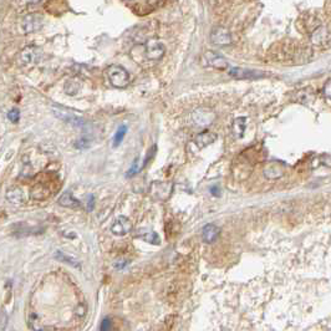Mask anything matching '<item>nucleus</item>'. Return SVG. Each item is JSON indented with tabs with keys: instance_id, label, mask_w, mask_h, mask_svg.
Masks as SVG:
<instances>
[{
	"instance_id": "obj_10",
	"label": "nucleus",
	"mask_w": 331,
	"mask_h": 331,
	"mask_svg": "<svg viewBox=\"0 0 331 331\" xmlns=\"http://www.w3.org/2000/svg\"><path fill=\"white\" fill-rule=\"evenodd\" d=\"M284 164L278 161L269 162L264 167V177L268 179H279L284 175Z\"/></svg>"
},
{
	"instance_id": "obj_26",
	"label": "nucleus",
	"mask_w": 331,
	"mask_h": 331,
	"mask_svg": "<svg viewBox=\"0 0 331 331\" xmlns=\"http://www.w3.org/2000/svg\"><path fill=\"white\" fill-rule=\"evenodd\" d=\"M324 94L328 99H331V80H329L324 86Z\"/></svg>"
},
{
	"instance_id": "obj_27",
	"label": "nucleus",
	"mask_w": 331,
	"mask_h": 331,
	"mask_svg": "<svg viewBox=\"0 0 331 331\" xmlns=\"http://www.w3.org/2000/svg\"><path fill=\"white\" fill-rule=\"evenodd\" d=\"M209 191L214 197H219V195H221V190H219V187H212Z\"/></svg>"
},
{
	"instance_id": "obj_18",
	"label": "nucleus",
	"mask_w": 331,
	"mask_h": 331,
	"mask_svg": "<svg viewBox=\"0 0 331 331\" xmlns=\"http://www.w3.org/2000/svg\"><path fill=\"white\" fill-rule=\"evenodd\" d=\"M6 199L13 204H23L25 201V195L21 188L12 187L6 192Z\"/></svg>"
},
{
	"instance_id": "obj_17",
	"label": "nucleus",
	"mask_w": 331,
	"mask_h": 331,
	"mask_svg": "<svg viewBox=\"0 0 331 331\" xmlns=\"http://www.w3.org/2000/svg\"><path fill=\"white\" fill-rule=\"evenodd\" d=\"M59 204L61 207H65V208H72V209H76V208H79V207L81 206V203H80V202L75 198L74 195H72V193L69 192V191L68 192H64L63 194L60 195Z\"/></svg>"
},
{
	"instance_id": "obj_20",
	"label": "nucleus",
	"mask_w": 331,
	"mask_h": 331,
	"mask_svg": "<svg viewBox=\"0 0 331 331\" xmlns=\"http://www.w3.org/2000/svg\"><path fill=\"white\" fill-rule=\"evenodd\" d=\"M55 257L59 259V261H65V263L70 264L71 266H75V268H80V263L79 261H76L72 257H69V255L64 254L63 252H56L55 253Z\"/></svg>"
},
{
	"instance_id": "obj_7",
	"label": "nucleus",
	"mask_w": 331,
	"mask_h": 331,
	"mask_svg": "<svg viewBox=\"0 0 331 331\" xmlns=\"http://www.w3.org/2000/svg\"><path fill=\"white\" fill-rule=\"evenodd\" d=\"M191 117H192V121L195 126L207 127L215 120V112L210 110V108L206 107L195 108L192 112V115H191Z\"/></svg>"
},
{
	"instance_id": "obj_15",
	"label": "nucleus",
	"mask_w": 331,
	"mask_h": 331,
	"mask_svg": "<svg viewBox=\"0 0 331 331\" xmlns=\"http://www.w3.org/2000/svg\"><path fill=\"white\" fill-rule=\"evenodd\" d=\"M217 135L213 132H210V131H204V132L199 133V135H197L194 139V142L195 144L198 146V148H206L207 146H209V144H212L213 142L217 141Z\"/></svg>"
},
{
	"instance_id": "obj_8",
	"label": "nucleus",
	"mask_w": 331,
	"mask_h": 331,
	"mask_svg": "<svg viewBox=\"0 0 331 331\" xmlns=\"http://www.w3.org/2000/svg\"><path fill=\"white\" fill-rule=\"evenodd\" d=\"M210 43L217 46H226L232 43V35L229 30L223 26H215L210 32Z\"/></svg>"
},
{
	"instance_id": "obj_4",
	"label": "nucleus",
	"mask_w": 331,
	"mask_h": 331,
	"mask_svg": "<svg viewBox=\"0 0 331 331\" xmlns=\"http://www.w3.org/2000/svg\"><path fill=\"white\" fill-rule=\"evenodd\" d=\"M173 183L172 182L155 181L151 183L148 188V194L156 201H167L172 195Z\"/></svg>"
},
{
	"instance_id": "obj_12",
	"label": "nucleus",
	"mask_w": 331,
	"mask_h": 331,
	"mask_svg": "<svg viewBox=\"0 0 331 331\" xmlns=\"http://www.w3.org/2000/svg\"><path fill=\"white\" fill-rule=\"evenodd\" d=\"M229 75L235 79H258V77L263 76L264 74L259 71L250 70V69L233 68L229 70Z\"/></svg>"
},
{
	"instance_id": "obj_23",
	"label": "nucleus",
	"mask_w": 331,
	"mask_h": 331,
	"mask_svg": "<svg viewBox=\"0 0 331 331\" xmlns=\"http://www.w3.org/2000/svg\"><path fill=\"white\" fill-rule=\"evenodd\" d=\"M139 157H137L135 161H133V163H132V166H131V168L128 170V172L126 173V175L127 177H133V175L136 174V173H139Z\"/></svg>"
},
{
	"instance_id": "obj_19",
	"label": "nucleus",
	"mask_w": 331,
	"mask_h": 331,
	"mask_svg": "<svg viewBox=\"0 0 331 331\" xmlns=\"http://www.w3.org/2000/svg\"><path fill=\"white\" fill-rule=\"evenodd\" d=\"M126 133H127V126L126 125H122L117 128L116 133H115V136L112 139V147H119L120 144L122 143V141H123V139H125Z\"/></svg>"
},
{
	"instance_id": "obj_21",
	"label": "nucleus",
	"mask_w": 331,
	"mask_h": 331,
	"mask_svg": "<svg viewBox=\"0 0 331 331\" xmlns=\"http://www.w3.org/2000/svg\"><path fill=\"white\" fill-rule=\"evenodd\" d=\"M80 90V84L79 82L74 81V80H70V81L66 82L65 85V92L69 95H75L76 92H79Z\"/></svg>"
},
{
	"instance_id": "obj_9",
	"label": "nucleus",
	"mask_w": 331,
	"mask_h": 331,
	"mask_svg": "<svg viewBox=\"0 0 331 331\" xmlns=\"http://www.w3.org/2000/svg\"><path fill=\"white\" fill-rule=\"evenodd\" d=\"M52 112H54V115L57 119L63 120L66 123H70V125L72 126H79V127L85 125V121H84L82 117H79L77 115H75L74 112L65 110V108L63 107H54L52 108Z\"/></svg>"
},
{
	"instance_id": "obj_3",
	"label": "nucleus",
	"mask_w": 331,
	"mask_h": 331,
	"mask_svg": "<svg viewBox=\"0 0 331 331\" xmlns=\"http://www.w3.org/2000/svg\"><path fill=\"white\" fill-rule=\"evenodd\" d=\"M164 52H166V46L162 43L161 40L157 37H152L148 39L146 43L142 46V54L146 60L150 61H156L163 57Z\"/></svg>"
},
{
	"instance_id": "obj_16",
	"label": "nucleus",
	"mask_w": 331,
	"mask_h": 331,
	"mask_svg": "<svg viewBox=\"0 0 331 331\" xmlns=\"http://www.w3.org/2000/svg\"><path fill=\"white\" fill-rule=\"evenodd\" d=\"M246 128V119L245 117H237L232 122V133L237 139H241L244 137Z\"/></svg>"
},
{
	"instance_id": "obj_24",
	"label": "nucleus",
	"mask_w": 331,
	"mask_h": 331,
	"mask_svg": "<svg viewBox=\"0 0 331 331\" xmlns=\"http://www.w3.org/2000/svg\"><path fill=\"white\" fill-rule=\"evenodd\" d=\"M101 331H110L112 329V323H111L110 319H104L101 323V326H100Z\"/></svg>"
},
{
	"instance_id": "obj_1",
	"label": "nucleus",
	"mask_w": 331,
	"mask_h": 331,
	"mask_svg": "<svg viewBox=\"0 0 331 331\" xmlns=\"http://www.w3.org/2000/svg\"><path fill=\"white\" fill-rule=\"evenodd\" d=\"M43 50L39 46L30 45L24 48L23 50L20 51L19 56H17V61L23 68L32 69L34 66H36L37 64L41 61L43 59Z\"/></svg>"
},
{
	"instance_id": "obj_22",
	"label": "nucleus",
	"mask_w": 331,
	"mask_h": 331,
	"mask_svg": "<svg viewBox=\"0 0 331 331\" xmlns=\"http://www.w3.org/2000/svg\"><path fill=\"white\" fill-rule=\"evenodd\" d=\"M6 116H8V120L12 122V123H17L20 120V110L17 107L12 108V110L8 111V115H6Z\"/></svg>"
},
{
	"instance_id": "obj_14",
	"label": "nucleus",
	"mask_w": 331,
	"mask_h": 331,
	"mask_svg": "<svg viewBox=\"0 0 331 331\" xmlns=\"http://www.w3.org/2000/svg\"><path fill=\"white\" fill-rule=\"evenodd\" d=\"M137 238L142 239V241L147 242V243L153 244V245H159L161 244V239H159V235L153 230L147 229V228H141V229L137 230Z\"/></svg>"
},
{
	"instance_id": "obj_6",
	"label": "nucleus",
	"mask_w": 331,
	"mask_h": 331,
	"mask_svg": "<svg viewBox=\"0 0 331 331\" xmlns=\"http://www.w3.org/2000/svg\"><path fill=\"white\" fill-rule=\"evenodd\" d=\"M202 64H203V66H207V68L218 69V70H226L229 66V64H228V61H226V59L223 55L212 50L204 52L203 56H202Z\"/></svg>"
},
{
	"instance_id": "obj_25",
	"label": "nucleus",
	"mask_w": 331,
	"mask_h": 331,
	"mask_svg": "<svg viewBox=\"0 0 331 331\" xmlns=\"http://www.w3.org/2000/svg\"><path fill=\"white\" fill-rule=\"evenodd\" d=\"M95 208V197L92 194H90L87 197V204H86V209L87 210H92Z\"/></svg>"
},
{
	"instance_id": "obj_11",
	"label": "nucleus",
	"mask_w": 331,
	"mask_h": 331,
	"mask_svg": "<svg viewBox=\"0 0 331 331\" xmlns=\"http://www.w3.org/2000/svg\"><path fill=\"white\" fill-rule=\"evenodd\" d=\"M131 229H132V223L125 215H120L111 226V232L115 235H119V237L126 235Z\"/></svg>"
},
{
	"instance_id": "obj_2",
	"label": "nucleus",
	"mask_w": 331,
	"mask_h": 331,
	"mask_svg": "<svg viewBox=\"0 0 331 331\" xmlns=\"http://www.w3.org/2000/svg\"><path fill=\"white\" fill-rule=\"evenodd\" d=\"M106 76L111 85L116 88H125L130 84V74L123 66L110 65L106 69Z\"/></svg>"
},
{
	"instance_id": "obj_5",
	"label": "nucleus",
	"mask_w": 331,
	"mask_h": 331,
	"mask_svg": "<svg viewBox=\"0 0 331 331\" xmlns=\"http://www.w3.org/2000/svg\"><path fill=\"white\" fill-rule=\"evenodd\" d=\"M44 25V17L43 15L37 14V13H30L26 17H23L20 28L24 34H32V33L39 32L40 29Z\"/></svg>"
},
{
	"instance_id": "obj_13",
	"label": "nucleus",
	"mask_w": 331,
	"mask_h": 331,
	"mask_svg": "<svg viewBox=\"0 0 331 331\" xmlns=\"http://www.w3.org/2000/svg\"><path fill=\"white\" fill-rule=\"evenodd\" d=\"M219 233H221V229L215 224H206L202 229V238H203L204 243L212 244L214 243L219 237Z\"/></svg>"
}]
</instances>
